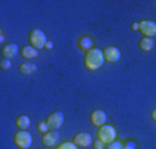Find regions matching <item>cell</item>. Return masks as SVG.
<instances>
[{"label": "cell", "mask_w": 156, "mask_h": 149, "mask_svg": "<svg viewBox=\"0 0 156 149\" xmlns=\"http://www.w3.org/2000/svg\"><path fill=\"white\" fill-rule=\"evenodd\" d=\"M91 124L96 126V128H101V126H105V123H106V113L103 109H95L93 113H91Z\"/></svg>", "instance_id": "8"}, {"label": "cell", "mask_w": 156, "mask_h": 149, "mask_svg": "<svg viewBox=\"0 0 156 149\" xmlns=\"http://www.w3.org/2000/svg\"><path fill=\"white\" fill-rule=\"evenodd\" d=\"M140 32L143 33L146 38H153L156 35V22H151V20L140 22Z\"/></svg>", "instance_id": "7"}, {"label": "cell", "mask_w": 156, "mask_h": 149, "mask_svg": "<svg viewBox=\"0 0 156 149\" xmlns=\"http://www.w3.org/2000/svg\"><path fill=\"white\" fill-rule=\"evenodd\" d=\"M93 147H95V149H105V144H103L101 141L98 139V141H95V143H93Z\"/></svg>", "instance_id": "21"}, {"label": "cell", "mask_w": 156, "mask_h": 149, "mask_svg": "<svg viewBox=\"0 0 156 149\" xmlns=\"http://www.w3.org/2000/svg\"><path fill=\"white\" fill-rule=\"evenodd\" d=\"M17 126H18V129H23V131H27L28 126H30V118L25 116V114L18 116V118H17Z\"/></svg>", "instance_id": "16"}, {"label": "cell", "mask_w": 156, "mask_h": 149, "mask_svg": "<svg viewBox=\"0 0 156 149\" xmlns=\"http://www.w3.org/2000/svg\"><path fill=\"white\" fill-rule=\"evenodd\" d=\"M45 48H47V50H51V48H53V43H51V42H47Z\"/></svg>", "instance_id": "23"}, {"label": "cell", "mask_w": 156, "mask_h": 149, "mask_svg": "<svg viewBox=\"0 0 156 149\" xmlns=\"http://www.w3.org/2000/svg\"><path fill=\"white\" fill-rule=\"evenodd\" d=\"M0 68H2L3 71H7V70H10V68H12V60H7V58H3V60H2V63H0Z\"/></svg>", "instance_id": "17"}, {"label": "cell", "mask_w": 156, "mask_h": 149, "mask_svg": "<svg viewBox=\"0 0 156 149\" xmlns=\"http://www.w3.org/2000/svg\"><path fill=\"white\" fill-rule=\"evenodd\" d=\"M151 118H153L154 121H156V108H154V109H153V113H151Z\"/></svg>", "instance_id": "24"}, {"label": "cell", "mask_w": 156, "mask_h": 149, "mask_svg": "<svg viewBox=\"0 0 156 149\" xmlns=\"http://www.w3.org/2000/svg\"><path fill=\"white\" fill-rule=\"evenodd\" d=\"M131 28H133V32H140V23H133Z\"/></svg>", "instance_id": "22"}, {"label": "cell", "mask_w": 156, "mask_h": 149, "mask_svg": "<svg viewBox=\"0 0 156 149\" xmlns=\"http://www.w3.org/2000/svg\"><path fill=\"white\" fill-rule=\"evenodd\" d=\"M78 47L81 48L83 51H90L93 48V38L90 35H83L78 38Z\"/></svg>", "instance_id": "12"}, {"label": "cell", "mask_w": 156, "mask_h": 149, "mask_svg": "<svg viewBox=\"0 0 156 149\" xmlns=\"http://www.w3.org/2000/svg\"><path fill=\"white\" fill-rule=\"evenodd\" d=\"M18 70H20L22 74H32L37 71V65H33V63H22Z\"/></svg>", "instance_id": "15"}, {"label": "cell", "mask_w": 156, "mask_h": 149, "mask_svg": "<svg viewBox=\"0 0 156 149\" xmlns=\"http://www.w3.org/2000/svg\"><path fill=\"white\" fill-rule=\"evenodd\" d=\"M38 131L42 133V134H45L50 131V126H48V123L47 121H42V123H38Z\"/></svg>", "instance_id": "18"}, {"label": "cell", "mask_w": 156, "mask_h": 149, "mask_svg": "<svg viewBox=\"0 0 156 149\" xmlns=\"http://www.w3.org/2000/svg\"><path fill=\"white\" fill-rule=\"evenodd\" d=\"M105 61L106 60H105V55H103V50H100V48H91L90 51L85 53V66L90 71L100 70Z\"/></svg>", "instance_id": "1"}, {"label": "cell", "mask_w": 156, "mask_h": 149, "mask_svg": "<svg viewBox=\"0 0 156 149\" xmlns=\"http://www.w3.org/2000/svg\"><path fill=\"white\" fill-rule=\"evenodd\" d=\"M30 45H32L33 48H37V50L45 48L47 36H45V33H43L40 28H33L32 32H30Z\"/></svg>", "instance_id": "3"}, {"label": "cell", "mask_w": 156, "mask_h": 149, "mask_svg": "<svg viewBox=\"0 0 156 149\" xmlns=\"http://www.w3.org/2000/svg\"><path fill=\"white\" fill-rule=\"evenodd\" d=\"M78 146L75 143H70V141H66V143H63V144H60L57 149H76Z\"/></svg>", "instance_id": "19"}, {"label": "cell", "mask_w": 156, "mask_h": 149, "mask_svg": "<svg viewBox=\"0 0 156 149\" xmlns=\"http://www.w3.org/2000/svg\"><path fill=\"white\" fill-rule=\"evenodd\" d=\"M103 55H105V60H106V61H111V63H116L118 60L121 58V53H120V50H118L116 47H108V48H105Z\"/></svg>", "instance_id": "10"}, {"label": "cell", "mask_w": 156, "mask_h": 149, "mask_svg": "<svg viewBox=\"0 0 156 149\" xmlns=\"http://www.w3.org/2000/svg\"><path fill=\"white\" fill-rule=\"evenodd\" d=\"M47 123H48V126H50L51 131H57V129H60L63 126L65 116H63V113H60V111H55V113H51L50 116L47 118Z\"/></svg>", "instance_id": "5"}, {"label": "cell", "mask_w": 156, "mask_h": 149, "mask_svg": "<svg viewBox=\"0 0 156 149\" xmlns=\"http://www.w3.org/2000/svg\"><path fill=\"white\" fill-rule=\"evenodd\" d=\"M140 48L143 51H150L154 48V40L153 38H146V36H143V38L140 40Z\"/></svg>", "instance_id": "14"}, {"label": "cell", "mask_w": 156, "mask_h": 149, "mask_svg": "<svg viewBox=\"0 0 156 149\" xmlns=\"http://www.w3.org/2000/svg\"><path fill=\"white\" fill-rule=\"evenodd\" d=\"M18 50H20V48H18V45H17V43H10V45H5V47H3L2 55H3V58L12 60L13 57H17Z\"/></svg>", "instance_id": "11"}, {"label": "cell", "mask_w": 156, "mask_h": 149, "mask_svg": "<svg viewBox=\"0 0 156 149\" xmlns=\"http://www.w3.org/2000/svg\"><path fill=\"white\" fill-rule=\"evenodd\" d=\"M20 51H22V57L27 58V60H33V58L38 57V50H37V48H33L32 45H25Z\"/></svg>", "instance_id": "13"}, {"label": "cell", "mask_w": 156, "mask_h": 149, "mask_svg": "<svg viewBox=\"0 0 156 149\" xmlns=\"http://www.w3.org/2000/svg\"><path fill=\"white\" fill-rule=\"evenodd\" d=\"M123 149H133L131 146H123Z\"/></svg>", "instance_id": "25"}, {"label": "cell", "mask_w": 156, "mask_h": 149, "mask_svg": "<svg viewBox=\"0 0 156 149\" xmlns=\"http://www.w3.org/2000/svg\"><path fill=\"white\" fill-rule=\"evenodd\" d=\"M98 139L103 144H110L113 141H116V129L110 124H105L101 128H98Z\"/></svg>", "instance_id": "2"}, {"label": "cell", "mask_w": 156, "mask_h": 149, "mask_svg": "<svg viewBox=\"0 0 156 149\" xmlns=\"http://www.w3.org/2000/svg\"><path fill=\"white\" fill-rule=\"evenodd\" d=\"M13 141H15L17 147H20V149H30V146H32V134L28 133V131L20 129V131L13 136Z\"/></svg>", "instance_id": "4"}, {"label": "cell", "mask_w": 156, "mask_h": 149, "mask_svg": "<svg viewBox=\"0 0 156 149\" xmlns=\"http://www.w3.org/2000/svg\"><path fill=\"white\" fill-rule=\"evenodd\" d=\"M106 149H123V143H120V141H113V143H110Z\"/></svg>", "instance_id": "20"}, {"label": "cell", "mask_w": 156, "mask_h": 149, "mask_svg": "<svg viewBox=\"0 0 156 149\" xmlns=\"http://www.w3.org/2000/svg\"><path fill=\"white\" fill-rule=\"evenodd\" d=\"M73 143H75L78 147H87V146H90V144H93V139H91V136L88 133H78L75 136V139H73Z\"/></svg>", "instance_id": "9"}, {"label": "cell", "mask_w": 156, "mask_h": 149, "mask_svg": "<svg viewBox=\"0 0 156 149\" xmlns=\"http://www.w3.org/2000/svg\"><path fill=\"white\" fill-rule=\"evenodd\" d=\"M58 141H60V134H58V131H48L42 136V143L43 146L47 147H57L58 146Z\"/></svg>", "instance_id": "6"}]
</instances>
